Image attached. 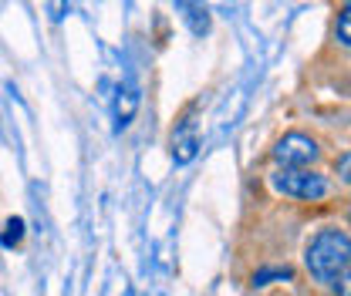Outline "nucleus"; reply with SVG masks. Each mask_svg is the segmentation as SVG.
<instances>
[{"label":"nucleus","mask_w":351,"mask_h":296,"mask_svg":"<svg viewBox=\"0 0 351 296\" xmlns=\"http://www.w3.org/2000/svg\"><path fill=\"white\" fill-rule=\"evenodd\" d=\"M307 269L321 283H335L341 273L351 269V236L341 229H321L307 243Z\"/></svg>","instance_id":"f257e3e1"},{"label":"nucleus","mask_w":351,"mask_h":296,"mask_svg":"<svg viewBox=\"0 0 351 296\" xmlns=\"http://www.w3.org/2000/svg\"><path fill=\"white\" fill-rule=\"evenodd\" d=\"M274 189L284 192V196H294V199H321L328 192V178L317 175V172L307 169H280L274 175Z\"/></svg>","instance_id":"f03ea898"},{"label":"nucleus","mask_w":351,"mask_h":296,"mask_svg":"<svg viewBox=\"0 0 351 296\" xmlns=\"http://www.w3.org/2000/svg\"><path fill=\"white\" fill-rule=\"evenodd\" d=\"M274 159L284 169H304V165H311L317 159V142L307 138V135H298V131L294 135H284L277 142V148H274Z\"/></svg>","instance_id":"7ed1b4c3"},{"label":"nucleus","mask_w":351,"mask_h":296,"mask_svg":"<svg viewBox=\"0 0 351 296\" xmlns=\"http://www.w3.org/2000/svg\"><path fill=\"white\" fill-rule=\"evenodd\" d=\"M196 148H199V138H196V125L186 118L182 125L173 131V159L179 165H186V162H193V155H196Z\"/></svg>","instance_id":"20e7f679"},{"label":"nucleus","mask_w":351,"mask_h":296,"mask_svg":"<svg viewBox=\"0 0 351 296\" xmlns=\"http://www.w3.org/2000/svg\"><path fill=\"white\" fill-rule=\"evenodd\" d=\"M135 108H138V85L125 78V85H119V94H115V128L129 125Z\"/></svg>","instance_id":"39448f33"},{"label":"nucleus","mask_w":351,"mask_h":296,"mask_svg":"<svg viewBox=\"0 0 351 296\" xmlns=\"http://www.w3.org/2000/svg\"><path fill=\"white\" fill-rule=\"evenodd\" d=\"M176 7L182 10V21L189 24V31L196 38H203L210 31V10H206L203 0H176Z\"/></svg>","instance_id":"423d86ee"},{"label":"nucleus","mask_w":351,"mask_h":296,"mask_svg":"<svg viewBox=\"0 0 351 296\" xmlns=\"http://www.w3.org/2000/svg\"><path fill=\"white\" fill-rule=\"evenodd\" d=\"M294 273L287 266H267V269H257L254 273V286H270V283H287Z\"/></svg>","instance_id":"0eeeda50"},{"label":"nucleus","mask_w":351,"mask_h":296,"mask_svg":"<svg viewBox=\"0 0 351 296\" xmlns=\"http://www.w3.org/2000/svg\"><path fill=\"white\" fill-rule=\"evenodd\" d=\"M21 239H24V219H7V226H3V236H0V246L3 250H14V246H21Z\"/></svg>","instance_id":"6e6552de"},{"label":"nucleus","mask_w":351,"mask_h":296,"mask_svg":"<svg viewBox=\"0 0 351 296\" xmlns=\"http://www.w3.org/2000/svg\"><path fill=\"white\" fill-rule=\"evenodd\" d=\"M338 41L351 47V0L341 7V14H338Z\"/></svg>","instance_id":"1a4fd4ad"},{"label":"nucleus","mask_w":351,"mask_h":296,"mask_svg":"<svg viewBox=\"0 0 351 296\" xmlns=\"http://www.w3.org/2000/svg\"><path fill=\"white\" fill-rule=\"evenodd\" d=\"M68 7H71V0H47V14H51V21H64Z\"/></svg>","instance_id":"9d476101"},{"label":"nucleus","mask_w":351,"mask_h":296,"mask_svg":"<svg viewBox=\"0 0 351 296\" xmlns=\"http://www.w3.org/2000/svg\"><path fill=\"white\" fill-rule=\"evenodd\" d=\"M338 175H341V182H348L351 185V152L338 159Z\"/></svg>","instance_id":"9b49d317"},{"label":"nucleus","mask_w":351,"mask_h":296,"mask_svg":"<svg viewBox=\"0 0 351 296\" xmlns=\"http://www.w3.org/2000/svg\"><path fill=\"white\" fill-rule=\"evenodd\" d=\"M338 280H341V283H338V293L335 296H351V273H341Z\"/></svg>","instance_id":"f8f14e48"},{"label":"nucleus","mask_w":351,"mask_h":296,"mask_svg":"<svg viewBox=\"0 0 351 296\" xmlns=\"http://www.w3.org/2000/svg\"><path fill=\"white\" fill-rule=\"evenodd\" d=\"M348 215H351V209H348Z\"/></svg>","instance_id":"ddd939ff"}]
</instances>
